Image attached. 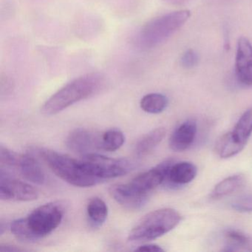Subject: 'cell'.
I'll list each match as a JSON object with an SVG mask.
<instances>
[{
  "label": "cell",
  "instance_id": "1",
  "mask_svg": "<svg viewBox=\"0 0 252 252\" xmlns=\"http://www.w3.org/2000/svg\"><path fill=\"white\" fill-rule=\"evenodd\" d=\"M64 213V209L60 203H45L36 208L26 218L13 221L10 227L11 233L22 243H36L58 228Z\"/></svg>",
  "mask_w": 252,
  "mask_h": 252
},
{
  "label": "cell",
  "instance_id": "2",
  "mask_svg": "<svg viewBox=\"0 0 252 252\" xmlns=\"http://www.w3.org/2000/svg\"><path fill=\"white\" fill-rule=\"evenodd\" d=\"M105 78L98 73H88L64 85L51 95L41 109L45 116L57 114L82 100L101 92L105 87Z\"/></svg>",
  "mask_w": 252,
  "mask_h": 252
},
{
  "label": "cell",
  "instance_id": "3",
  "mask_svg": "<svg viewBox=\"0 0 252 252\" xmlns=\"http://www.w3.org/2000/svg\"><path fill=\"white\" fill-rule=\"evenodd\" d=\"M39 153L52 172L70 185L91 187L102 182L89 172L82 160L48 149H39Z\"/></svg>",
  "mask_w": 252,
  "mask_h": 252
},
{
  "label": "cell",
  "instance_id": "4",
  "mask_svg": "<svg viewBox=\"0 0 252 252\" xmlns=\"http://www.w3.org/2000/svg\"><path fill=\"white\" fill-rule=\"evenodd\" d=\"M190 17L188 10L159 16L146 23L135 37V44L142 49L160 45L181 29Z\"/></svg>",
  "mask_w": 252,
  "mask_h": 252
},
{
  "label": "cell",
  "instance_id": "5",
  "mask_svg": "<svg viewBox=\"0 0 252 252\" xmlns=\"http://www.w3.org/2000/svg\"><path fill=\"white\" fill-rule=\"evenodd\" d=\"M181 220L179 212L171 208H163L147 214L132 228L128 240L135 243L150 241L175 228Z\"/></svg>",
  "mask_w": 252,
  "mask_h": 252
},
{
  "label": "cell",
  "instance_id": "6",
  "mask_svg": "<svg viewBox=\"0 0 252 252\" xmlns=\"http://www.w3.org/2000/svg\"><path fill=\"white\" fill-rule=\"evenodd\" d=\"M82 160L89 172L102 181L124 176L134 168L133 163L126 159L113 158L94 153L82 156Z\"/></svg>",
  "mask_w": 252,
  "mask_h": 252
},
{
  "label": "cell",
  "instance_id": "7",
  "mask_svg": "<svg viewBox=\"0 0 252 252\" xmlns=\"http://www.w3.org/2000/svg\"><path fill=\"white\" fill-rule=\"evenodd\" d=\"M39 197L37 190L30 184L12 178L7 171L0 172V198L12 201H32Z\"/></svg>",
  "mask_w": 252,
  "mask_h": 252
},
{
  "label": "cell",
  "instance_id": "8",
  "mask_svg": "<svg viewBox=\"0 0 252 252\" xmlns=\"http://www.w3.org/2000/svg\"><path fill=\"white\" fill-rule=\"evenodd\" d=\"M159 166L164 174L163 184L169 188H175L191 182L197 175L195 165L187 161L173 163L171 160L163 162Z\"/></svg>",
  "mask_w": 252,
  "mask_h": 252
},
{
  "label": "cell",
  "instance_id": "9",
  "mask_svg": "<svg viewBox=\"0 0 252 252\" xmlns=\"http://www.w3.org/2000/svg\"><path fill=\"white\" fill-rule=\"evenodd\" d=\"M66 145L73 153L84 156L94 150H101V136L88 129L78 128L69 134Z\"/></svg>",
  "mask_w": 252,
  "mask_h": 252
},
{
  "label": "cell",
  "instance_id": "10",
  "mask_svg": "<svg viewBox=\"0 0 252 252\" xmlns=\"http://www.w3.org/2000/svg\"><path fill=\"white\" fill-rule=\"evenodd\" d=\"M235 73L241 85L252 86V45L246 38H240L237 42Z\"/></svg>",
  "mask_w": 252,
  "mask_h": 252
},
{
  "label": "cell",
  "instance_id": "11",
  "mask_svg": "<svg viewBox=\"0 0 252 252\" xmlns=\"http://www.w3.org/2000/svg\"><path fill=\"white\" fill-rule=\"evenodd\" d=\"M109 192L119 204L128 210L132 211L143 208L150 197L135 191L129 183L114 184L109 189Z\"/></svg>",
  "mask_w": 252,
  "mask_h": 252
},
{
  "label": "cell",
  "instance_id": "12",
  "mask_svg": "<svg viewBox=\"0 0 252 252\" xmlns=\"http://www.w3.org/2000/svg\"><path fill=\"white\" fill-rule=\"evenodd\" d=\"M197 133V125L193 120H187L174 131L169 139V147L175 152L187 150L192 144Z\"/></svg>",
  "mask_w": 252,
  "mask_h": 252
},
{
  "label": "cell",
  "instance_id": "13",
  "mask_svg": "<svg viewBox=\"0 0 252 252\" xmlns=\"http://www.w3.org/2000/svg\"><path fill=\"white\" fill-rule=\"evenodd\" d=\"M164 181V174L160 166L137 175L130 182L131 187L141 194L150 196V193Z\"/></svg>",
  "mask_w": 252,
  "mask_h": 252
},
{
  "label": "cell",
  "instance_id": "14",
  "mask_svg": "<svg viewBox=\"0 0 252 252\" xmlns=\"http://www.w3.org/2000/svg\"><path fill=\"white\" fill-rule=\"evenodd\" d=\"M16 168L27 181L38 185L45 183V175L42 167L31 155H20Z\"/></svg>",
  "mask_w": 252,
  "mask_h": 252
},
{
  "label": "cell",
  "instance_id": "15",
  "mask_svg": "<svg viewBox=\"0 0 252 252\" xmlns=\"http://www.w3.org/2000/svg\"><path fill=\"white\" fill-rule=\"evenodd\" d=\"M166 133L164 128L159 127L146 134L135 145V153L136 156L143 157L151 153L163 141Z\"/></svg>",
  "mask_w": 252,
  "mask_h": 252
},
{
  "label": "cell",
  "instance_id": "16",
  "mask_svg": "<svg viewBox=\"0 0 252 252\" xmlns=\"http://www.w3.org/2000/svg\"><path fill=\"white\" fill-rule=\"evenodd\" d=\"M87 215L93 227L98 228L101 226L108 215L107 205L100 197H93L89 200L87 206Z\"/></svg>",
  "mask_w": 252,
  "mask_h": 252
},
{
  "label": "cell",
  "instance_id": "17",
  "mask_svg": "<svg viewBox=\"0 0 252 252\" xmlns=\"http://www.w3.org/2000/svg\"><path fill=\"white\" fill-rule=\"evenodd\" d=\"M245 177L242 175H231L215 186L210 194L212 199H220L229 195L244 185Z\"/></svg>",
  "mask_w": 252,
  "mask_h": 252
},
{
  "label": "cell",
  "instance_id": "18",
  "mask_svg": "<svg viewBox=\"0 0 252 252\" xmlns=\"http://www.w3.org/2000/svg\"><path fill=\"white\" fill-rule=\"evenodd\" d=\"M245 147L239 144L231 135V132L220 137L215 144V152L221 158H229L240 153Z\"/></svg>",
  "mask_w": 252,
  "mask_h": 252
},
{
  "label": "cell",
  "instance_id": "19",
  "mask_svg": "<svg viewBox=\"0 0 252 252\" xmlns=\"http://www.w3.org/2000/svg\"><path fill=\"white\" fill-rule=\"evenodd\" d=\"M231 133L239 144L243 147L246 146L252 134V108L246 110L242 115Z\"/></svg>",
  "mask_w": 252,
  "mask_h": 252
},
{
  "label": "cell",
  "instance_id": "20",
  "mask_svg": "<svg viewBox=\"0 0 252 252\" xmlns=\"http://www.w3.org/2000/svg\"><path fill=\"white\" fill-rule=\"evenodd\" d=\"M141 108L150 114H159L164 111L168 105V99L160 94H150L144 95L140 102Z\"/></svg>",
  "mask_w": 252,
  "mask_h": 252
},
{
  "label": "cell",
  "instance_id": "21",
  "mask_svg": "<svg viewBox=\"0 0 252 252\" xmlns=\"http://www.w3.org/2000/svg\"><path fill=\"white\" fill-rule=\"evenodd\" d=\"M125 136L118 129H110L104 132L101 136V150L114 152L125 144Z\"/></svg>",
  "mask_w": 252,
  "mask_h": 252
},
{
  "label": "cell",
  "instance_id": "22",
  "mask_svg": "<svg viewBox=\"0 0 252 252\" xmlns=\"http://www.w3.org/2000/svg\"><path fill=\"white\" fill-rule=\"evenodd\" d=\"M225 239L229 241V245L227 246L225 251H235L234 247L246 246L250 243V239L241 231L234 229H228L225 232Z\"/></svg>",
  "mask_w": 252,
  "mask_h": 252
},
{
  "label": "cell",
  "instance_id": "23",
  "mask_svg": "<svg viewBox=\"0 0 252 252\" xmlns=\"http://www.w3.org/2000/svg\"><path fill=\"white\" fill-rule=\"evenodd\" d=\"M20 155L14 153L4 146L0 147V163L1 168H16Z\"/></svg>",
  "mask_w": 252,
  "mask_h": 252
},
{
  "label": "cell",
  "instance_id": "24",
  "mask_svg": "<svg viewBox=\"0 0 252 252\" xmlns=\"http://www.w3.org/2000/svg\"><path fill=\"white\" fill-rule=\"evenodd\" d=\"M231 208L237 212H252V194H243L231 202Z\"/></svg>",
  "mask_w": 252,
  "mask_h": 252
},
{
  "label": "cell",
  "instance_id": "25",
  "mask_svg": "<svg viewBox=\"0 0 252 252\" xmlns=\"http://www.w3.org/2000/svg\"><path fill=\"white\" fill-rule=\"evenodd\" d=\"M198 55L193 50H188L183 54L181 63L183 67L187 69L192 68L195 67L198 63Z\"/></svg>",
  "mask_w": 252,
  "mask_h": 252
},
{
  "label": "cell",
  "instance_id": "26",
  "mask_svg": "<svg viewBox=\"0 0 252 252\" xmlns=\"http://www.w3.org/2000/svg\"><path fill=\"white\" fill-rule=\"evenodd\" d=\"M13 83L8 77H2L1 79V95H7L12 91Z\"/></svg>",
  "mask_w": 252,
  "mask_h": 252
},
{
  "label": "cell",
  "instance_id": "27",
  "mask_svg": "<svg viewBox=\"0 0 252 252\" xmlns=\"http://www.w3.org/2000/svg\"><path fill=\"white\" fill-rule=\"evenodd\" d=\"M136 252H163V249L160 246L156 244H145L140 246L139 247L135 249Z\"/></svg>",
  "mask_w": 252,
  "mask_h": 252
},
{
  "label": "cell",
  "instance_id": "28",
  "mask_svg": "<svg viewBox=\"0 0 252 252\" xmlns=\"http://www.w3.org/2000/svg\"><path fill=\"white\" fill-rule=\"evenodd\" d=\"M26 249H22V248L17 247V246L14 245L1 244L0 245V252H24Z\"/></svg>",
  "mask_w": 252,
  "mask_h": 252
}]
</instances>
